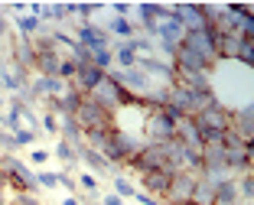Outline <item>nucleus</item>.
Masks as SVG:
<instances>
[{
	"label": "nucleus",
	"mask_w": 254,
	"mask_h": 205,
	"mask_svg": "<svg viewBox=\"0 0 254 205\" xmlns=\"http://www.w3.org/2000/svg\"><path fill=\"white\" fill-rule=\"evenodd\" d=\"M114 59H118V65L124 68V72H130V68L137 65V52H134V49H130L127 43H121V46H118V52H114Z\"/></svg>",
	"instance_id": "obj_10"
},
{
	"label": "nucleus",
	"mask_w": 254,
	"mask_h": 205,
	"mask_svg": "<svg viewBox=\"0 0 254 205\" xmlns=\"http://www.w3.org/2000/svg\"><path fill=\"white\" fill-rule=\"evenodd\" d=\"M30 156H33V163H46V156H49V153H46V150H36V153H30Z\"/></svg>",
	"instance_id": "obj_21"
},
{
	"label": "nucleus",
	"mask_w": 254,
	"mask_h": 205,
	"mask_svg": "<svg viewBox=\"0 0 254 205\" xmlns=\"http://www.w3.org/2000/svg\"><path fill=\"white\" fill-rule=\"evenodd\" d=\"M143 144H166L176 137V121H170L163 114V107H150L143 114Z\"/></svg>",
	"instance_id": "obj_2"
},
{
	"label": "nucleus",
	"mask_w": 254,
	"mask_h": 205,
	"mask_svg": "<svg viewBox=\"0 0 254 205\" xmlns=\"http://www.w3.org/2000/svg\"><path fill=\"white\" fill-rule=\"evenodd\" d=\"M36 182H39V186H46V189H56V186H59V173H39Z\"/></svg>",
	"instance_id": "obj_14"
},
{
	"label": "nucleus",
	"mask_w": 254,
	"mask_h": 205,
	"mask_svg": "<svg viewBox=\"0 0 254 205\" xmlns=\"http://www.w3.org/2000/svg\"><path fill=\"white\" fill-rule=\"evenodd\" d=\"M75 124H78V130L82 134H105V130L114 127V114H108L105 107L91 104V101H82V104L75 107Z\"/></svg>",
	"instance_id": "obj_1"
},
{
	"label": "nucleus",
	"mask_w": 254,
	"mask_h": 205,
	"mask_svg": "<svg viewBox=\"0 0 254 205\" xmlns=\"http://www.w3.org/2000/svg\"><path fill=\"white\" fill-rule=\"evenodd\" d=\"M0 147H3V153H13V150H16L13 134H10V130H3V127H0Z\"/></svg>",
	"instance_id": "obj_13"
},
{
	"label": "nucleus",
	"mask_w": 254,
	"mask_h": 205,
	"mask_svg": "<svg viewBox=\"0 0 254 205\" xmlns=\"http://www.w3.org/2000/svg\"><path fill=\"white\" fill-rule=\"evenodd\" d=\"M170 179L173 176L166 173V169H147V173H140V182H143V189H147V196L153 199H163V192L170 189Z\"/></svg>",
	"instance_id": "obj_5"
},
{
	"label": "nucleus",
	"mask_w": 254,
	"mask_h": 205,
	"mask_svg": "<svg viewBox=\"0 0 254 205\" xmlns=\"http://www.w3.org/2000/svg\"><path fill=\"white\" fill-rule=\"evenodd\" d=\"M0 205H10V202H7V199H0Z\"/></svg>",
	"instance_id": "obj_24"
},
{
	"label": "nucleus",
	"mask_w": 254,
	"mask_h": 205,
	"mask_svg": "<svg viewBox=\"0 0 254 205\" xmlns=\"http://www.w3.org/2000/svg\"><path fill=\"white\" fill-rule=\"evenodd\" d=\"M114 196H137V186H130L127 182V176H114Z\"/></svg>",
	"instance_id": "obj_12"
},
{
	"label": "nucleus",
	"mask_w": 254,
	"mask_h": 205,
	"mask_svg": "<svg viewBox=\"0 0 254 205\" xmlns=\"http://www.w3.org/2000/svg\"><path fill=\"white\" fill-rule=\"evenodd\" d=\"M189 205H215V182L205 179V176H199V179H195V189H192Z\"/></svg>",
	"instance_id": "obj_6"
},
{
	"label": "nucleus",
	"mask_w": 254,
	"mask_h": 205,
	"mask_svg": "<svg viewBox=\"0 0 254 205\" xmlns=\"http://www.w3.org/2000/svg\"><path fill=\"white\" fill-rule=\"evenodd\" d=\"M43 130H46V134H56V130H59V127H56V114H49V111L43 114Z\"/></svg>",
	"instance_id": "obj_17"
},
{
	"label": "nucleus",
	"mask_w": 254,
	"mask_h": 205,
	"mask_svg": "<svg viewBox=\"0 0 254 205\" xmlns=\"http://www.w3.org/2000/svg\"><path fill=\"white\" fill-rule=\"evenodd\" d=\"M78 156H82L85 163H88V166L95 169V173H111V163H108V159L101 156V153H95V150H91V147H85V150L78 153Z\"/></svg>",
	"instance_id": "obj_8"
},
{
	"label": "nucleus",
	"mask_w": 254,
	"mask_h": 205,
	"mask_svg": "<svg viewBox=\"0 0 254 205\" xmlns=\"http://www.w3.org/2000/svg\"><path fill=\"white\" fill-rule=\"evenodd\" d=\"M3 33H7V23H3V16H0V36H3Z\"/></svg>",
	"instance_id": "obj_23"
},
{
	"label": "nucleus",
	"mask_w": 254,
	"mask_h": 205,
	"mask_svg": "<svg viewBox=\"0 0 254 205\" xmlns=\"http://www.w3.org/2000/svg\"><path fill=\"white\" fill-rule=\"evenodd\" d=\"M10 205H39V202H36V196H30V192H16Z\"/></svg>",
	"instance_id": "obj_16"
},
{
	"label": "nucleus",
	"mask_w": 254,
	"mask_h": 205,
	"mask_svg": "<svg viewBox=\"0 0 254 205\" xmlns=\"http://www.w3.org/2000/svg\"><path fill=\"white\" fill-rule=\"evenodd\" d=\"M0 107H3V101H0Z\"/></svg>",
	"instance_id": "obj_25"
},
{
	"label": "nucleus",
	"mask_w": 254,
	"mask_h": 205,
	"mask_svg": "<svg viewBox=\"0 0 254 205\" xmlns=\"http://www.w3.org/2000/svg\"><path fill=\"white\" fill-rule=\"evenodd\" d=\"M62 205H82V202H78V199H75V196H68V199H65V202H62Z\"/></svg>",
	"instance_id": "obj_22"
},
{
	"label": "nucleus",
	"mask_w": 254,
	"mask_h": 205,
	"mask_svg": "<svg viewBox=\"0 0 254 205\" xmlns=\"http://www.w3.org/2000/svg\"><path fill=\"white\" fill-rule=\"evenodd\" d=\"M130 10H134V7H130V3H114V13H118V16H127V13H130Z\"/></svg>",
	"instance_id": "obj_19"
},
{
	"label": "nucleus",
	"mask_w": 254,
	"mask_h": 205,
	"mask_svg": "<svg viewBox=\"0 0 254 205\" xmlns=\"http://www.w3.org/2000/svg\"><path fill=\"white\" fill-rule=\"evenodd\" d=\"M105 33H108V36H111V33H114V36L134 39V36H137V23H130V20H127V16H114V20H111V23H108V26H105Z\"/></svg>",
	"instance_id": "obj_7"
},
{
	"label": "nucleus",
	"mask_w": 254,
	"mask_h": 205,
	"mask_svg": "<svg viewBox=\"0 0 254 205\" xmlns=\"http://www.w3.org/2000/svg\"><path fill=\"white\" fill-rule=\"evenodd\" d=\"M101 205H124V202H121V196H105V199H101Z\"/></svg>",
	"instance_id": "obj_20"
},
{
	"label": "nucleus",
	"mask_w": 254,
	"mask_h": 205,
	"mask_svg": "<svg viewBox=\"0 0 254 205\" xmlns=\"http://www.w3.org/2000/svg\"><path fill=\"white\" fill-rule=\"evenodd\" d=\"M202 173H176L170 179V189L163 192V202L166 205H189L192 199V189H195V179Z\"/></svg>",
	"instance_id": "obj_3"
},
{
	"label": "nucleus",
	"mask_w": 254,
	"mask_h": 205,
	"mask_svg": "<svg viewBox=\"0 0 254 205\" xmlns=\"http://www.w3.org/2000/svg\"><path fill=\"white\" fill-rule=\"evenodd\" d=\"M16 26H20L23 36H30V39L43 33V20H39V16H33V13H23L20 20H16Z\"/></svg>",
	"instance_id": "obj_9"
},
{
	"label": "nucleus",
	"mask_w": 254,
	"mask_h": 205,
	"mask_svg": "<svg viewBox=\"0 0 254 205\" xmlns=\"http://www.w3.org/2000/svg\"><path fill=\"white\" fill-rule=\"evenodd\" d=\"M53 153L62 159V163H68V166H72V163H75V156H78V153L72 150V144H65L62 137H59V144H56V150H53Z\"/></svg>",
	"instance_id": "obj_11"
},
{
	"label": "nucleus",
	"mask_w": 254,
	"mask_h": 205,
	"mask_svg": "<svg viewBox=\"0 0 254 205\" xmlns=\"http://www.w3.org/2000/svg\"><path fill=\"white\" fill-rule=\"evenodd\" d=\"M75 33H78V39H75V43L78 46H85V49H91V52H95V49H108V33L101 30V26H95V23H78V26H75Z\"/></svg>",
	"instance_id": "obj_4"
},
{
	"label": "nucleus",
	"mask_w": 254,
	"mask_h": 205,
	"mask_svg": "<svg viewBox=\"0 0 254 205\" xmlns=\"http://www.w3.org/2000/svg\"><path fill=\"white\" fill-rule=\"evenodd\" d=\"M78 189H85V192H95V189H98V179H95L91 173H82V176H78Z\"/></svg>",
	"instance_id": "obj_15"
},
{
	"label": "nucleus",
	"mask_w": 254,
	"mask_h": 205,
	"mask_svg": "<svg viewBox=\"0 0 254 205\" xmlns=\"http://www.w3.org/2000/svg\"><path fill=\"white\" fill-rule=\"evenodd\" d=\"M137 202H140V205H157V199H153V196H147V192H137Z\"/></svg>",
	"instance_id": "obj_18"
}]
</instances>
